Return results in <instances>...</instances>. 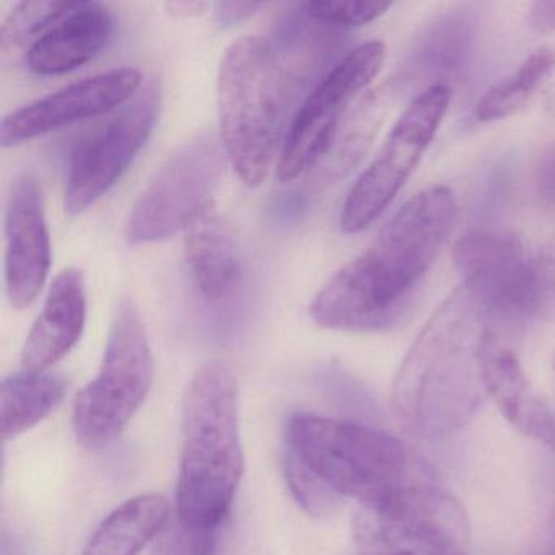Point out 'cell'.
Listing matches in <instances>:
<instances>
[{"label":"cell","instance_id":"9","mask_svg":"<svg viewBox=\"0 0 555 555\" xmlns=\"http://www.w3.org/2000/svg\"><path fill=\"white\" fill-rule=\"evenodd\" d=\"M450 100V89L437 83L405 108L378 155L347 194L340 212L343 232H362L388 209L430 147Z\"/></svg>","mask_w":555,"mask_h":555},{"label":"cell","instance_id":"4","mask_svg":"<svg viewBox=\"0 0 555 555\" xmlns=\"http://www.w3.org/2000/svg\"><path fill=\"white\" fill-rule=\"evenodd\" d=\"M292 92V70L266 38H240L223 54L217 80L220 141L246 186L264 184L279 160Z\"/></svg>","mask_w":555,"mask_h":555},{"label":"cell","instance_id":"14","mask_svg":"<svg viewBox=\"0 0 555 555\" xmlns=\"http://www.w3.org/2000/svg\"><path fill=\"white\" fill-rule=\"evenodd\" d=\"M51 266V242L43 197L37 180L21 177L12 184L5 209V287L17 310L35 304Z\"/></svg>","mask_w":555,"mask_h":555},{"label":"cell","instance_id":"17","mask_svg":"<svg viewBox=\"0 0 555 555\" xmlns=\"http://www.w3.org/2000/svg\"><path fill=\"white\" fill-rule=\"evenodd\" d=\"M115 30V18L102 2H79L27 53V66L37 76L73 73L102 53Z\"/></svg>","mask_w":555,"mask_h":555},{"label":"cell","instance_id":"13","mask_svg":"<svg viewBox=\"0 0 555 555\" xmlns=\"http://www.w3.org/2000/svg\"><path fill=\"white\" fill-rule=\"evenodd\" d=\"M141 83V73L132 67L70 83L5 116L0 125L2 147H15L74 122L105 115L134 99Z\"/></svg>","mask_w":555,"mask_h":555},{"label":"cell","instance_id":"1","mask_svg":"<svg viewBox=\"0 0 555 555\" xmlns=\"http://www.w3.org/2000/svg\"><path fill=\"white\" fill-rule=\"evenodd\" d=\"M456 220V197L450 188L415 194L369 248L314 295L308 308L311 320L346 333H379L398 324L443 251Z\"/></svg>","mask_w":555,"mask_h":555},{"label":"cell","instance_id":"19","mask_svg":"<svg viewBox=\"0 0 555 555\" xmlns=\"http://www.w3.org/2000/svg\"><path fill=\"white\" fill-rule=\"evenodd\" d=\"M392 92L389 83L378 87L347 113L326 154L311 168V181L318 188L343 180L360 164L391 108Z\"/></svg>","mask_w":555,"mask_h":555},{"label":"cell","instance_id":"5","mask_svg":"<svg viewBox=\"0 0 555 555\" xmlns=\"http://www.w3.org/2000/svg\"><path fill=\"white\" fill-rule=\"evenodd\" d=\"M288 451L337 495L372 502L430 473L399 438L353 422L300 412L288 421Z\"/></svg>","mask_w":555,"mask_h":555},{"label":"cell","instance_id":"20","mask_svg":"<svg viewBox=\"0 0 555 555\" xmlns=\"http://www.w3.org/2000/svg\"><path fill=\"white\" fill-rule=\"evenodd\" d=\"M170 521L160 493H142L113 509L87 542L82 555H138Z\"/></svg>","mask_w":555,"mask_h":555},{"label":"cell","instance_id":"27","mask_svg":"<svg viewBox=\"0 0 555 555\" xmlns=\"http://www.w3.org/2000/svg\"><path fill=\"white\" fill-rule=\"evenodd\" d=\"M535 314L555 317V235L532 256Z\"/></svg>","mask_w":555,"mask_h":555},{"label":"cell","instance_id":"22","mask_svg":"<svg viewBox=\"0 0 555 555\" xmlns=\"http://www.w3.org/2000/svg\"><path fill=\"white\" fill-rule=\"evenodd\" d=\"M554 73L555 48H539L519 64L515 73L483 93L474 109L477 121H500L521 112Z\"/></svg>","mask_w":555,"mask_h":555},{"label":"cell","instance_id":"23","mask_svg":"<svg viewBox=\"0 0 555 555\" xmlns=\"http://www.w3.org/2000/svg\"><path fill=\"white\" fill-rule=\"evenodd\" d=\"M79 2L67 0H31L21 2L12 9L11 14L2 22L0 44L2 51H15L25 44L40 40L57 22L76 9Z\"/></svg>","mask_w":555,"mask_h":555},{"label":"cell","instance_id":"10","mask_svg":"<svg viewBox=\"0 0 555 555\" xmlns=\"http://www.w3.org/2000/svg\"><path fill=\"white\" fill-rule=\"evenodd\" d=\"M385 56V44L369 41L353 48L321 79L291 119L275 167L279 180H295L321 160L353 100L378 76Z\"/></svg>","mask_w":555,"mask_h":555},{"label":"cell","instance_id":"31","mask_svg":"<svg viewBox=\"0 0 555 555\" xmlns=\"http://www.w3.org/2000/svg\"><path fill=\"white\" fill-rule=\"evenodd\" d=\"M209 5L206 2H170V4H165L168 14L177 18L196 17V15L203 14Z\"/></svg>","mask_w":555,"mask_h":555},{"label":"cell","instance_id":"28","mask_svg":"<svg viewBox=\"0 0 555 555\" xmlns=\"http://www.w3.org/2000/svg\"><path fill=\"white\" fill-rule=\"evenodd\" d=\"M538 193L547 206L555 209V145L548 147L539 160Z\"/></svg>","mask_w":555,"mask_h":555},{"label":"cell","instance_id":"3","mask_svg":"<svg viewBox=\"0 0 555 555\" xmlns=\"http://www.w3.org/2000/svg\"><path fill=\"white\" fill-rule=\"evenodd\" d=\"M238 383L229 366L210 362L194 373L181 412L177 518L219 529L245 473L238 424Z\"/></svg>","mask_w":555,"mask_h":555},{"label":"cell","instance_id":"29","mask_svg":"<svg viewBox=\"0 0 555 555\" xmlns=\"http://www.w3.org/2000/svg\"><path fill=\"white\" fill-rule=\"evenodd\" d=\"M261 8L262 4L259 2H220L216 5L217 24L220 27H230L238 24L240 21H245Z\"/></svg>","mask_w":555,"mask_h":555},{"label":"cell","instance_id":"11","mask_svg":"<svg viewBox=\"0 0 555 555\" xmlns=\"http://www.w3.org/2000/svg\"><path fill=\"white\" fill-rule=\"evenodd\" d=\"M454 268L477 308L505 320L535 314L532 256L521 236L506 230H473L457 240Z\"/></svg>","mask_w":555,"mask_h":555},{"label":"cell","instance_id":"18","mask_svg":"<svg viewBox=\"0 0 555 555\" xmlns=\"http://www.w3.org/2000/svg\"><path fill=\"white\" fill-rule=\"evenodd\" d=\"M184 232L188 264L201 294L210 301L230 297L242 281V259L232 227L216 204L207 206Z\"/></svg>","mask_w":555,"mask_h":555},{"label":"cell","instance_id":"6","mask_svg":"<svg viewBox=\"0 0 555 555\" xmlns=\"http://www.w3.org/2000/svg\"><path fill=\"white\" fill-rule=\"evenodd\" d=\"M470 525L435 470L372 502L359 503L352 535L360 555H466Z\"/></svg>","mask_w":555,"mask_h":555},{"label":"cell","instance_id":"15","mask_svg":"<svg viewBox=\"0 0 555 555\" xmlns=\"http://www.w3.org/2000/svg\"><path fill=\"white\" fill-rule=\"evenodd\" d=\"M480 382L500 414L525 437L555 450V417L534 391L515 350L493 331H482L477 346Z\"/></svg>","mask_w":555,"mask_h":555},{"label":"cell","instance_id":"25","mask_svg":"<svg viewBox=\"0 0 555 555\" xmlns=\"http://www.w3.org/2000/svg\"><path fill=\"white\" fill-rule=\"evenodd\" d=\"M392 8L385 0H320L304 5L310 21L337 27H362L375 22Z\"/></svg>","mask_w":555,"mask_h":555},{"label":"cell","instance_id":"21","mask_svg":"<svg viewBox=\"0 0 555 555\" xmlns=\"http://www.w3.org/2000/svg\"><path fill=\"white\" fill-rule=\"evenodd\" d=\"M66 395L63 379L48 373L22 372L0 385V435L18 437L48 417Z\"/></svg>","mask_w":555,"mask_h":555},{"label":"cell","instance_id":"16","mask_svg":"<svg viewBox=\"0 0 555 555\" xmlns=\"http://www.w3.org/2000/svg\"><path fill=\"white\" fill-rule=\"evenodd\" d=\"M87 318L86 282L79 269L67 268L54 279L43 310L22 350L24 372L47 373L82 337Z\"/></svg>","mask_w":555,"mask_h":555},{"label":"cell","instance_id":"8","mask_svg":"<svg viewBox=\"0 0 555 555\" xmlns=\"http://www.w3.org/2000/svg\"><path fill=\"white\" fill-rule=\"evenodd\" d=\"M227 158L222 141L201 134L181 145L155 173L126 225L129 245H149L171 238L214 203Z\"/></svg>","mask_w":555,"mask_h":555},{"label":"cell","instance_id":"30","mask_svg":"<svg viewBox=\"0 0 555 555\" xmlns=\"http://www.w3.org/2000/svg\"><path fill=\"white\" fill-rule=\"evenodd\" d=\"M528 24L531 30L547 34L555 30V0H541L529 8Z\"/></svg>","mask_w":555,"mask_h":555},{"label":"cell","instance_id":"2","mask_svg":"<svg viewBox=\"0 0 555 555\" xmlns=\"http://www.w3.org/2000/svg\"><path fill=\"white\" fill-rule=\"evenodd\" d=\"M466 292L435 311L402 362L391 389L392 414L418 437L451 434L466 425L487 398Z\"/></svg>","mask_w":555,"mask_h":555},{"label":"cell","instance_id":"12","mask_svg":"<svg viewBox=\"0 0 555 555\" xmlns=\"http://www.w3.org/2000/svg\"><path fill=\"white\" fill-rule=\"evenodd\" d=\"M160 109V89L149 83L102 131L77 147L64 196L67 212H83L118 183L151 138Z\"/></svg>","mask_w":555,"mask_h":555},{"label":"cell","instance_id":"26","mask_svg":"<svg viewBox=\"0 0 555 555\" xmlns=\"http://www.w3.org/2000/svg\"><path fill=\"white\" fill-rule=\"evenodd\" d=\"M217 531L193 528L175 516L155 539L151 555H216Z\"/></svg>","mask_w":555,"mask_h":555},{"label":"cell","instance_id":"32","mask_svg":"<svg viewBox=\"0 0 555 555\" xmlns=\"http://www.w3.org/2000/svg\"><path fill=\"white\" fill-rule=\"evenodd\" d=\"M552 366H554V373H555V356H554V359H552Z\"/></svg>","mask_w":555,"mask_h":555},{"label":"cell","instance_id":"24","mask_svg":"<svg viewBox=\"0 0 555 555\" xmlns=\"http://www.w3.org/2000/svg\"><path fill=\"white\" fill-rule=\"evenodd\" d=\"M285 479L298 505L311 516L331 515L337 508L340 495H337L292 451H288L285 460Z\"/></svg>","mask_w":555,"mask_h":555},{"label":"cell","instance_id":"7","mask_svg":"<svg viewBox=\"0 0 555 555\" xmlns=\"http://www.w3.org/2000/svg\"><path fill=\"white\" fill-rule=\"evenodd\" d=\"M154 382V357L134 301H119L99 375L74 402V434L89 450L109 447L144 404Z\"/></svg>","mask_w":555,"mask_h":555}]
</instances>
